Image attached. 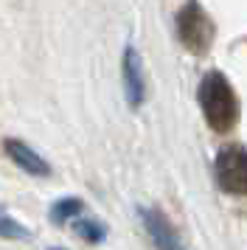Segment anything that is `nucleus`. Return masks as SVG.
Instances as JSON below:
<instances>
[{"label": "nucleus", "mask_w": 247, "mask_h": 250, "mask_svg": "<svg viewBox=\"0 0 247 250\" xmlns=\"http://www.w3.org/2000/svg\"><path fill=\"white\" fill-rule=\"evenodd\" d=\"M124 84H126V102L138 107L144 102V76H141V57L135 48L124 51Z\"/></svg>", "instance_id": "obj_4"}, {"label": "nucleus", "mask_w": 247, "mask_h": 250, "mask_svg": "<svg viewBox=\"0 0 247 250\" xmlns=\"http://www.w3.org/2000/svg\"><path fill=\"white\" fill-rule=\"evenodd\" d=\"M79 208H82V203H79V200H62L59 205H54L51 216H54L56 222H65V219H70L73 214H79Z\"/></svg>", "instance_id": "obj_9"}, {"label": "nucleus", "mask_w": 247, "mask_h": 250, "mask_svg": "<svg viewBox=\"0 0 247 250\" xmlns=\"http://www.w3.org/2000/svg\"><path fill=\"white\" fill-rule=\"evenodd\" d=\"M76 230L82 239H87V242H101V239L107 236V230L99 225V222H93V219H84V222H76Z\"/></svg>", "instance_id": "obj_8"}, {"label": "nucleus", "mask_w": 247, "mask_h": 250, "mask_svg": "<svg viewBox=\"0 0 247 250\" xmlns=\"http://www.w3.org/2000/svg\"><path fill=\"white\" fill-rule=\"evenodd\" d=\"M200 104L205 121L211 124V129L216 132H227L239 118V104L236 96L230 90V84L222 73H208L200 84Z\"/></svg>", "instance_id": "obj_1"}, {"label": "nucleus", "mask_w": 247, "mask_h": 250, "mask_svg": "<svg viewBox=\"0 0 247 250\" xmlns=\"http://www.w3.org/2000/svg\"><path fill=\"white\" fill-rule=\"evenodd\" d=\"M0 236H6V239H25V236H28V230H25L22 225H17L9 214H3V211H0Z\"/></svg>", "instance_id": "obj_7"}, {"label": "nucleus", "mask_w": 247, "mask_h": 250, "mask_svg": "<svg viewBox=\"0 0 247 250\" xmlns=\"http://www.w3.org/2000/svg\"><path fill=\"white\" fill-rule=\"evenodd\" d=\"M54 250H59V248H54Z\"/></svg>", "instance_id": "obj_10"}, {"label": "nucleus", "mask_w": 247, "mask_h": 250, "mask_svg": "<svg viewBox=\"0 0 247 250\" xmlns=\"http://www.w3.org/2000/svg\"><path fill=\"white\" fill-rule=\"evenodd\" d=\"M177 28H180V40L185 42L188 51L205 54V51L211 48L213 25H211V20H208V14L202 12L200 3L183 6V12H180V17H177Z\"/></svg>", "instance_id": "obj_2"}, {"label": "nucleus", "mask_w": 247, "mask_h": 250, "mask_svg": "<svg viewBox=\"0 0 247 250\" xmlns=\"http://www.w3.org/2000/svg\"><path fill=\"white\" fill-rule=\"evenodd\" d=\"M6 152H9V158L14 160L17 166H22L28 174H48V171H51L48 163H45L31 146H25L20 141H6Z\"/></svg>", "instance_id": "obj_6"}, {"label": "nucleus", "mask_w": 247, "mask_h": 250, "mask_svg": "<svg viewBox=\"0 0 247 250\" xmlns=\"http://www.w3.org/2000/svg\"><path fill=\"white\" fill-rule=\"evenodd\" d=\"M216 180L225 191L247 194V149L227 146L216 158Z\"/></svg>", "instance_id": "obj_3"}, {"label": "nucleus", "mask_w": 247, "mask_h": 250, "mask_svg": "<svg viewBox=\"0 0 247 250\" xmlns=\"http://www.w3.org/2000/svg\"><path fill=\"white\" fill-rule=\"evenodd\" d=\"M141 219H144L146 230H149V233H152V239H155L157 250H183V245H180L177 236H174V230L168 228V222L157 214V211L141 208Z\"/></svg>", "instance_id": "obj_5"}]
</instances>
